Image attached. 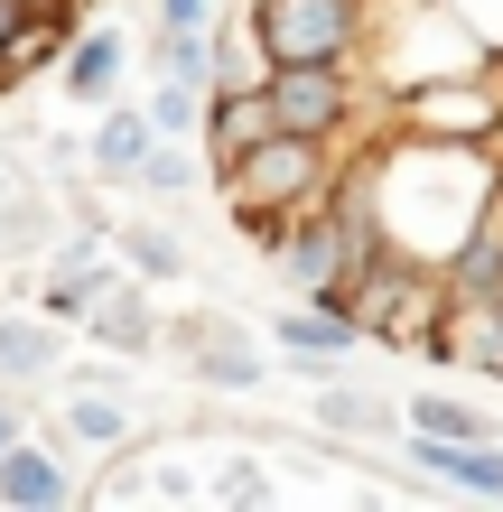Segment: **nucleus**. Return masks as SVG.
<instances>
[{
	"label": "nucleus",
	"mask_w": 503,
	"mask_h": 512,
	"mask_svg": "<svg viewBox=\"0 0 503 512\" xmlns=\"http://www.w3.org/2000/svg\"><path fill=\"white\" fill-rule=\"evenodd\" d=\"M364 168H373V224L401 261L438 270L448 243L494 205L503 159L476 140H420V131H364Z\"/></svg>",
	"instance_id": "f257e3e1"
},
{
	"label": "nucleus",
	"mask_w": 503,
	"mask_h": 512,
	"mask_svg": "<svg viewBox=\"0 0 503 512\" xmlns=\"http://www.w3.org/2000/svg\"><path fill=\"white\" fill-rule=\"evenodd\" d=\"M336 159L345 140H308V131H261L252 149H233L224 159V215H308V205H327L336 187Z\"/></svg>",
	"instance_id": "f03ea898"
},
{
	"label": "nucleus",
	"mask_w": 503,
	"mask_h": 512,
	"mask_svg": "<svg viewBox=\"0 0 503 512\" xmlns=\"http://www.w3.org/2000/svg\"><path fill=\"white\" fill-rule=\"evenodd\" d=\"M261 112H271V131L354 140V122H364V75H354V56H289V66H261Z\"/></svg>",
	"instance_id": "7ed1b4c3"
},
{
	"label": "nucleus",
	"mask_w": 503,
	"mask_h": 512,
	"mask_svg": "<svg viewBox=\"0 0 503 512\" xmlns=\"http://www.w3.org/2000/svg\"><path fill=\"white\" fill-rule=\"evenodd\" d=\"M382 122L392 131H420V140H503V84L494 75H438V84H410V94H382Z\"/></svg>",
	"instance_id": "20e7f679"
},
{
	"label": "nucleus",
	"mask_w": 503,
	"mask_h": 512,
	"mask_svg": "<svg viewBox=\"0 0 503 512\" xmlns=\"http://www.w3.org/2000/svg\"><path fill=\"white\" fill-rule=\"evenodd\" d=\"M243 38L261 47V66H289V56H354L364 47V0H252Z\"/></svg>",
	"instance_id": "39448f33"
},
{
	"label": "nucleus",
	"mask_w": 503,
	"mask_h": 512,
	"mask_svg": "<svg viewBox=\"0 0 503 512\" xmlns=\"http://www.w3.org/2000/svg\"><path fill=\"white\" fill-rule=\"evenodd\" d=\"M438 317H448V289H438V270H420V261L373 270L364 298H354V326H364L382 354H420L438 336Z\"/></svg>",
	"instance_id": "423d86ee"
},
{
	"label": "nucleus",
	"mask_w": 503,
	"mask_h": 512,
	"mask_svg": "<svg viewBox=\"0 0 503 512\" xmlns=\"http://www.w3.org/2000/svg\"><path fill=\"white\" fill-rule=\"evenodd\" d=\"M401 457L420 466L438 494H457V503H503V438H429V429H401Z\"/></svg>",
	"instance_id": "0eeeda50"
},
{
	"label": "nucleus",
	"mask_w": 503,
	"mask_h": 512,
	"mask_svg": "<svg viewBox=\"0 0 503 512\" xmlns=\"http://www.w3.org/2000/svg\"><path fill=\"white\" fill-rule=\"evenodd\" d=\"M84 503V475L66 466V447H47V438H10L0 447V512H75Z\"/></svg>",
	"instance_id": "6e6552de"
},
{
	"label": "nucleus",
	"mask_w": 503,
	"mask_h": 512,
	"mask_svg": "<svg viewBox=\"0 0 503 512\" xmlns=\"http://www.w3.org/2000/svg\"><path fill=\"white\" fill-rule=\"evenodd\" d=\"M420 364L503 382V289H494V298H448V317H438V336L420 345Z\"/></svg>",
	"instance_id": "1a4fd4ad"
},
{
	"label": "nucleus",
	"mask_w": 503,
	"mask_h": 512,
	"mask_svg": "<svg viewBox=\"0 0 503 512\" xmlns=\"http://www.w3.org/2000/svg\"><path fill=\"white\" fill-rule=\"evenodd\" d=\"M187 373L205 382V391H261L280 373V354L252 336L243 317H205V336H196V354H187Z\"/></svg>",
	"instance_id": "9d476101"
},
{
	"label": "nucleus",
	"mask_w": 503,
	"mask_h": 512,
	"mask_svg": "<svg viewBox=\"0 0 503 512\" xmlns=\"http://www.w3.org/2000/svg\"><path fill=\"white\" fill-rule=\"evenodd\" d=\"M56 75H66V103H112L122 94V75H131V28L122 19H94V28H75L66 56H56Z\"/></svg>",
	"instance_id": "9b49d317"
},
{
	"label": "nucleus",
	"mask_w": 503,
	"mask_h": 512,
	"mask_svg": "<svg viewBox=\"0 0 503 512\" xmlns=\"http://www.w3.org/2000/svg\"><path fill=\"white\" fill-rule=\"evenodd\" d=\"M75 336H94L103 354H122V364H140V354H159V308H150V280H112L94 308L75 317Z\"/></svg>",
	"instance_id": "f8f14e48"
},
{
	"label": "nucleus",
	"mask_w": 503,
	"mask_h": 512,
	"mask_svg": "<svg viewBox=\"0 0 503 512\" xmlns=\"http://www.w3.org/2000/svg\"><path fill=\"white\" fill-rule=\"evenodd\" d=\"M66 373V326L47 308H0V391H38Z\"/></svg>",
	"instance_id": "ddd939ff"
},
{
	"label": "nucleus",
	"mask_w": 503,
	"mask_h": 512,
	"mask_svg": "<svg viewBox=\"0 0 503 512\" xmlns=\"http://www.w3.org/2000/svg\"><path fill=\"white\" fill-rule=\"evenodd\" d=\"M308 429L317 438H354V447H382V438H401V401H382V391H354V382H317V401H308Z\"/></svg>",
	"instance_id": "4468645a"
},
{
	"label": "nucleus",
	"mask_w": 503,
	"mask_h": 512,
	"mask_svg": "<svg viewBox=\"0 0 503 512\" xmlns=\"http://www.w3.org/2000/svg\"><path fill=\"white\" fill-rule=\"evenodd\" d=\"M56 438H66V447H131L140 438V410L112 382H75L66 401H56Z\"/></svg>",
	"instance_id": "2eb2a0df"
},
{
	"label": "nucleus",
	"mask_w": 503,
	"mask_h": 512,
	"mask_svg": "<svg viewBox=\"0 0 503 512\" xmlns=\"http://www.w3.org/2000/svg\"><path fill=\"white\" fill-rule=\"evenodd\" d=\"M150 140H159V131H150V112L112 94V103H103V122H94V140H84V168H94L103 187H131V168L150 159Z\"/></svg>",
	"instance_id": "dca6fc26"
},
{
	"label": "nucleus",
	"mask_w": 503,
	"mask_h": 512,
	"mask_svg": "<svg viewBox=\"0 0 503 512\" xmlns=\"http://www.w3.org/2000/svg\"><path fill=\"white\" fill-rule=\"evenodd\" d=\"M261 131H271V112H261V84H205V122H196V140L215 149V168L233 159V149H252Z\"/></svg>",
	"instance_id": "f3484780"
},
{
	"label": "nucleus",
	"mask_w": 503,
	"mask_h": 512,
	"mask_svg": "<svg viewBox=\"0 0 503 512\" xmlns=\"http://www.w3.org/2000/svg\"><path fill=\"white\" fill-rule=\"evenodd\" d=\"M354 345H364V326L336 317V308H317V298H289V308L271 317V354H336L345 364Z\"/></svg>",
	"instance_id": "a211bd4d"
},
{
	"label": "nucleus",
	"mask_w": 503,
	"mask_h": 512,
	"mask_svg": "<svg viewBox=\"0 0 503 512\" xmlns=\"http://www.w3.org/2000/svg\"><path fill=\"white\" fill-rule=\"evenodd\" d=\"M112 261L131 270V280H187V243H177L168 224H122V233H103Z\"/></svg>",
	"instance_id": "6ab92c4d"
},
{
	"label": "nucleus",
	"mask_w": 503,
	"mask_h": 512,
	"mask_svg": "<svg viewBox=\"0 0 503 512\" xmlns=\"http://www.w3.org/2000/svg\"><path fill=\"white\" fill-rule=\"evenodd\" d=\"M196 503H233V512H271L280 503V485H271V466H261V457H215V475H205V485H196Z\"/></svg>",
	"instance_id": "aec40b11"
},
{
	"label": "nucleus",
	"mask_w": 503,
	"mask_h": 512,
	"mask_svg": "<svg viewBox=\"0 0 503 512\" xmlns=\"http://www.w3.org/2000/svg\"><path fill=\"white\" fill-rule=\"evenodd\" d=\"M150 75L215 84V28H159V19H150Z\"/></svg>",
	"instance_id": "412c9836"
},
{
	"label": "nucleus",
	"mask_w": 503,
	"mask_h": 512,
	"mask_svg": "<svg viewBox=\"0 0 503 512\" xmlns=\"http://www.w3.org/2000/svg\"><path fill=\"white\" fill-rule=\"evenodd\" d=\"M401 429H429V438H503L476 401H448V391H410V401H401Z\"/></svg>",
	"instance_id": "4be33fe9"
},
{
	"label": "nucleus",
	"mask_w": 503,
	"mask_h": 512,
	"mask_svg": "<svg viewBox=\"0 0 503 512\" xmlns=\"http://www.w3.org/2000/svg\"><path fill=\"white\" fill-rule=\"evenodd\" d=\"M47 233H56V205H47V196L19 177V187L0 196V261H28V252L47 243Z\"/></svg>",
	"instance_id": "5701e85b"
},
{
	"label": "nucleus",
	"mask_w": 503,
	"mask_h": 512,
	"mask_svg": "<svg viewBox=\"0 0 503 512\" xmlns=\"http://www.w3.org/2000/svg\"><path fill=\"white\" fill-rule=\"evenodd\" d=\"M196 177H205V168L187 159V140H150V159L131 168V187L159 196V205H177V196H196Z\"/></svg>",
	"instance_id": "b1692460"
},
{
	"label": "nucleus",
	"mask_w": 503,
	"mask_h": 512,
	"mask_svg": "<svg viewBox=\"0 0 503 512\" xmlns=\"http://www.w3.org/2000/svg\"><path fill=\"white\" fill-rule=\"evenodd\" d=\"M140 112H150V131H159V140H196V122H205V84H177V75H159Z\"/></svg>",
	"instance_id": "393cba45"
},
{
	"label": "nucleus",
	"mask_w": 503,
	"mask_h": 512,
	"mask_svg": "<svg viewBox=\"0 0 503 512\" xmlns=\"http://www.w3.org/2000/svg\"><path fill=\"white\" fill-rule=\"evenodd\" d=\"M215 10H224V0H150L159 28H215Z\"/></svg>",
	"instance_id": "a878e982"
},
{
	"label": "nucleus",
	"mask_w": 503,
	"mask_h": 512,
	"mask_svg": "<svg viewBox=\"0 0 503 512\" xmlns=\"http://www.w3.org/2000/svg\"><path fill=\"white\" fill-rule=\"evenodd\" d=\"M10 187H19V168H10V159H0V196H10Z\"/></svg>",
	"instance_id": "bb28decb"
},
{
	"label": "nucleus",
	"mask_w": 503,
	"mask_h": 512,
	"mask_svg": "<svg viewBox=\"0 0 503 512\" xmlns=\"http://www.w3.org/2000/svg\"><path fill=\"white\" fill-rule=\"evenodd\" d=\"M0 103H10V84H0Z\"/></svg>",
	"instance_id": "cd10ccee"
},
{
	"label": "nucleus",
	"mask_w": 503,
	"mask_h": 512,
	"mask_svg": "<svg viewBox=\"0 0 503 512\" xmlns=\"http://www.w3.org/2000/svg\"><path fill=\"white\" fill-rule=\"evenodd\" d=\"M28 10H47V0H28Z\"/></svg>",
	"instance_id": "c85d7f7f"
}]
</instances>
